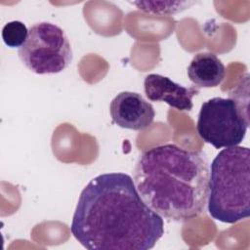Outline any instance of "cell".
<instances>
[{"label":"cell","mask_w":250,"mask_h":250,"mask_svg":"<svg viewBox=\"0 0 250 250\" xmlns=\"http://www.w3.org/2000/svg\"><path fill=\"white\" fill-rule=\"evenodd\" d=\"M144 90L151 102H164L180 111H189L193 107L192 98L199 93L196 86H183L171 78L150 73L145 77Z\"/></svg>","instance_id":"cell-7"},{"label":"cell","mask_w":250,"mask_h":250,"mask_svg":"<svg viewBox=\"0 0 250 250\" xmlns=\"http://www.w3.org/2000/svg\"><path fill=\"white\" fill-rule=\"evenodd\" d=\"M109 113L117 126L135 131L148 128L155 116V111L141 94L124 91L118 93L109 104Z\"/></svg>","instance_id":"cell-6"},{"label":"cell","mask_w":250,"mask_h":250,"mask_svg":"<svg viewBox=\"0 0 250 250\" xmlns=\"http://www.w3.org/2000/svg\"><path fill=\"white\" fill-rule=\"evenodd\" d=\"M248 120L233 98L215 97L201 104L196 131L215 148L238 146L245 138Z\"/></svg>","instance_id":"cell-5"},{"label":"cell","mask_w":250,"mask_h":250,"mask_svg":"<svg viewBox=\"0 0 250 250\" xmlns=\"http://www.w3.org/2000/svg\"><path fill=\"white\" fill-rule=\"evenodd\" d=\"M70 231L89 250H148L164 234V222L142 199L130 175L113 172L82 189Z\"/></svg>","instance_id":"cell-1"},{"label":"cell","mask_w":250,"mask_h":250,"mask_svg":"<svg viewBox=\"0 0 250 250\" xmlns=\"http://www.w3.org/2000/svg\"><path fill=\"white\" fill-rule=\"evenodd\" d=\"M209 174L203 152L164 144L141 153L133 181L142 199L155 213L170 221L188 222L206 208Z\"/></svg>","instance_id":"cell-2"},{"label":"cell","mask_w":250,"mask_h":250,"mask_svg":"<svg viewBox=\"0 0 250 250\" xmlns=\"http://www.w3.org/2000/svg\"><path fill=\"white\" fill-rule=\"evenodd\" d=\"M188 76L198 88H213L219 86L226 77V66L213 53L196 54L188 66Z\"/></svg>","instance_id":"cell-8"},{"label":"cell","mask_w":250,"mask_h":250,"mask_svg":"<svg viewBox=\"0 0 250 250\" xmlns=\"http://www.w3.org/2000/svg\"><path fill=\"white\" fill-rule=\"evenodd\" d=\"M208 212L222 223L234 224L250 215V150L225 147L211 163Z\"/></svg>","instance_id":"cell-3"},{"label":"cell","mask_w":250,"mask_h":250,"mask_svg":"<svg viewBox=\"0 0 250 250\" xmlns=\"http://www.w3.org/2000/svg\"><path fill=\"white\" fill-rule=\"evenodd\" d=\"M21 62L33 73L56 74L66 69L72 62L71 44L59 25L40 21L28 29L24 44L19 48Z\"/></svg>","instance_id":"cell-4"},{"label":"cell","mask_w":250,"mask_h":250,"mask_svg":"<svg viewBox=\"0 0 250 250\" xmlns=\"http://www.w3.org/2000/svg\"><path fill=\"white\" fill-rule=\"evenodd\" d=\"M132 3L137 6L139 10L155 15H174L188 9V7L195 4V2L188 1H138Z\"/></svg>","instance_id":"cell-9"},{"label":"cell","mask_w":250,"mask_h":250,"mask_svg":"<svg viewBox=\"0 0 250 250\" xmlns=\"http://www.w3.org/2000/svg\"><path fill=\"white\" fill-rule=\"evenodd\" d=\"M27 36L28 29L20 21H9L2 28V39L10 48H21L26 41Z\"/></svg>","instance_id":"cell-10"}]
</instances>
